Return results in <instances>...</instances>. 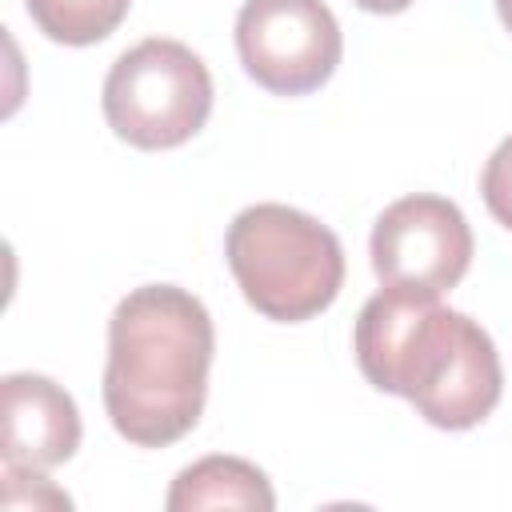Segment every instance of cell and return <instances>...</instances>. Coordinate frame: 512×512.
<instances>
[{"mask_svg":"<svg viewBox=\"0 0 512 512\" xmlns=\"http://www.w3.org/2000/svg\"><path fill=\"white\" fill-rule=\"evenodd\" d=\"M208 112L212 76L180 40H140L104 76V120L132 148H176L204 128Z\"/></svg>","mask_w":512,"mask_h":512,"instance_id":"obj_4","label":"cell"},{"mask_svg":"<svg viewBox=\"0 0 512 512\" xmlns=\"http://www.w3.org/2000/svg\"><path fill=\"white\" fill-rule=\"evenodd\" d=\"M168 512H204V508H256V512H272L276 508V492L268 484V476L240 460V456H204L196 464H188L168 496H164Z\"/></svg>","mask_w":512,"mask_h":512,"instance_id":"obj_8","label":"cell"},{"mask_svg":"<svg viewBox=\"0 0 512 512\" xmlns=\"http://www.w3.org/2000/svg\"><path fill=\"white\" fill-rule=\"evenodd\" d=\"M0 428L4 464L44 472L80 448V412L72 396L36 372H12L0 380Z\"/></svg>","mask_w":512,"mask_h":512,"instance_id":"obj_7","label":"cell"},{"mask_svg":"<svg viewBox=\"0 0 512 512\" xmlns=\"http://www.w3.org/2000/svg\"><path fill=\"white\" fill-rule=\"evenodd\" d=\"M224 260L244 300L280 324L312 320L344 284V248L336 232L288 204L244 208L228 224Z\"/></svg>","mask_w":512,"mask_h":512,"instance_id":"obj_3","label":"cell"},{"mask_svg":"<svg viewBox=\"0 0 512 512\" xmlns=\"http://www.w3.org/2000/svg\"><path fill=\"white\" fill-rule=\"evenodd\" d=\"M32 24L56 44H96L120 28L132 0H24Z\"/></svg>","mask_w":512,"mask_h":512,"instance_id":"obj_9","label":"cell"},{"mask_svg":"<svg viewBox=\"0 0 512 512\" xmlns=\"http://www.w3.org/2000/svg\"><path fill=\"white\" fill-rule=\"evenodd\" d=\"M356 364L380 392L404 396L432 428H476L504 392L492 336L440 292L384 284L356 316Z\"/></svg>","mask_w":512,"mask_h":512,"instance_id":"obj_1","label":"cell"},{"mask_svg":"<svg viewBox=\"0 0 512 512\" xmlns=\"http://www.w3.org/2000/svg\"><path fill=\"white\" fill-rule=\"evenodd\" d=\"M496 12H500V24L512 32V0H496Z\"/></svg>","mask_w":512,"mask_h":512,"instance_id":"obj_12","label":"cell"},{"mask_svg":"<svg viewBox=\"0 0 512 512\" xmlns=\"http://www.w3.org/2000/svg\"><path fill=\"white\" fill-rule=\"evenodd\" d=\"M244 72L276 96H308L340 64L344 36L324 0H244L236 16Z\"/></svg>","mask_w":512,"mask_h":512,"instance_id":"obj_5","label":"cell"},{"mask_svg":"<svg viewBox=\"0 0 512 512\" xmlns=\"http://www.w3.org/2000/svg\"><path fill=\"white\" fill-rule=\"evenodd\" d=\"M364 12H380V16H392V12H404L412 0H356Z\"/></svg>","mask_w":512,"mask_h":512,"instance_id":"obj_11","label":"cell"},{"mask_svg":"<svg viewBox=\"0 0 512 512\" xmlns=\"http://www.w3.org/2000/svg\"><path fill=\"white\" fill-rule=\"evenodd\" d=\"M368 248L380 284L448 292L472 264V228L452 200L416 192L380 212Z\"/></svg>","mask_w":512,"mask_h":512,"instance_id":"obj_6","label":"cell"},{"mask_svg":"<svg viewBox=\"0 0 512 512\" xmlns=\"http://www.w3.org/2000/svg\"><path fill=\"white\" fill-rule=\"evenodd\" d=\"M480 192H484V204L488 212L512 228V136L496 144V152L488 156L484 172H480Z\"/></svg>","mask_w":512,"mask_h":512,"instance_id":"obj_10","label":"cell"},{"mask_svg":"<svg viewBox=\"0 0 512 512\" xmlns=\"http://www.w3.org/2000/svg\"><path fill=\"white\" fill-rule=\"evenodd\" d=\"M216 332L208 308L176 284L132 288L108 320L104 408L136 448L188 436L204 412Z\"/></svg>","mask_w":512,"mask_h":512,"instance_id":"obj_2","label":"cell"}]
</instances>
